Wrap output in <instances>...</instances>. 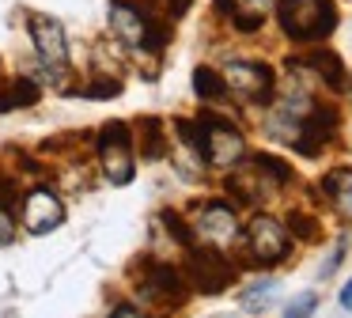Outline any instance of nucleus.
Segmentation results:
<instances>
[{"label": "nucleus", "instance_id": "7", "mask_svg": "<svg viewBox=\"0 0 352 318\" xmlns=\"http://www.w3.org/2000/svg\"><path fill=\"white\" fill-rule=\"evenodd\" d=\"M337 125H341V114H337V106H307V114L299 118L296 133H292L288 144H296L299 156L314 159L322 156V148H326L329 140L337 136Z\"/></svg>", "mask_w": 352, "mask_h": 318}, {"label": "nucleus", "instance_id": "20", "mask_svg": "<svg viewBox=\"0 0 352 318\" xmlns=\"http://www.w3.org/2000/svg\"><path fill=\"white\" fill-rule=\"evenodd\" d=\"M254 167H261V171L269 174V178L276 182V186H284V182H292V171H288V163L284 159H276V156H269V151H258V156L250 159Z\"/></svg>", "mask_w": 352, "mask_h": 318}, {"label": "nucleus", "instance_id": "11", "mask_svg": "<svg viewBox=\"0 0 352 318\" xmlns=\"http://www.w3.org/2000/svg\"><path fill=\"white\" fill-rule=\"evenodd\" d=\"M61 220H65V204L54 189L38 186L23 197V224L31 235H50L54 227H61Z\"/></svg>", "mask_w": 352, "mask_h": 318}, {"label": "nucleus", "instance_id": "13", "mask_svg": "<svg viewBox=\"0 0 352 318\" xmlns=\"http://www.w3.org/2000/svg\"><path fill=\"white\" fill-rule=\"evenodd\" d=\"M303 65L314 72V80H326L333 91H344V80H349V76H344V61L337 57L333 50H322V45H318V50L307 53Z\"/></svg>", "mask_w": 352, "mask_h": 318}, {"label": "nucleus", "instance_id": "25", "mask_svg": "<svg viewBox=\"0 0 352 318\" xmlns=\"http://www.w3.org/2000/svg\"><path fill=\"white\" fill-rule=\"evenodd\" d=\"M190 8H193V0H163V15L167 19H182Z\"/></svg>", "mask_w": 352, "mask_h": 318}, {"label": "nucleus", "instance_id": "16", "mask_svg": "<svg viewBox=\"0 0 352 318\" xmlns=\"http://www.w3.org/2000/svg\"><path fill=\"white\" fill-rule=\"evenodd\" d=\"M137 133H140V156L144 159H163L167 156V136H163V121L160 118L137 121Z\"/></svg>", "mask_w": 352, "mask_h": 318}, {"label": "nucleus", "instance_id": "5", "mask_svg": "<svg viewBox=\"0 0 352 318\" xmlns=\"http://www.w3.org/2000/svg\"><path fill=\"white\" fill-rule=\"evenodd\" d=\"M99 159H102V174L114 186L133 182V133L125 121H110L99 129Z\"/></svg>", "mask_w": 352, "mask_h": 318}, {"label": "nucleus", "instance_id": "9", "mask_svg": "<svg viewBox=\"0 0 352 318\" xmlns=\"http://www.w3.org/2000/svg\"><path fill=\"white\" fill-rule=\"evenodd\" d=\"M193 239L201 246H212V250H223L239 239V220H235V209L228 201H208L201 204L197 220H193Z\"/></svg>", "mask_w": 352, "mask_h": 318}, {"label": "nucleus", "instance_id": "26", "mask_svg": "<svg viewBox=\"0 0 352 318\" xmlns=\"http://www.w3.org/2000/svg\"><path fill=\"white\" fill-rule=\"evenodd\" d=\"M110 318H144V315H140L137 307H129V303H122V307H114V315H110Z\"/></svg>", "mask_w": 352, "mask_h": 318}, {"label": "nucleus", "instance_id": "12", "mask_svg": "<svg viewBox=\"0 0 352 318\" xmlns=\"http://www.w3.org/2000/svg\"><path fill=\"white\" fill-rule=\"evenodd\" d=\"M140 292H144L148 299H160V303H167V307H178V303L186 299V292H190V284H186V277L178 269H170V265L148 262Z\"/></svg>", "mask_w": 352, "mask_h": 318}, {"label": "nucleus", "instance_id": "18", "mask_svg": "<svg viewBox=\"0 0 352 318\" xmlns=\"http://www.w3.org/2000/svg\"><path fill=\"white\" fill-rule=\"evenodd\" d=\"M273 292H276V280H258V284L246 288L243 307H246V310H265L269 303H273Z\"/></svg>", "mask_w": 352, "mask_h": 318}, {"label": "nucleus", "instance_id": "17", "mask_svg": "<svg viewBox=\"0 0 352 318\" xmlns=\"http://www.w3.org/2000/svg\"><path fill=\"white\" fill-rule=\"evenodd\" d=\"M193 91H197L205 103H223V98H228V83H223V76L216 72V68H205V65L193 72Z\"/></svg>", "mask_w": 352, "mask_h": 318}, {"label": "nucleus", "instance_id": "27", "mask_svg": "<svg viewBox=\"0 0 352 318\" xmlns=\"http://www.w3.org/2000/svg\"><path fill=\"white\" fill-rule=\"evenodd\" d=\"M341 307H344V310H352V280L341 288Z\"/></svg>", "mask_w": 352, "mask_h": 318}, {"label": "nucleus", "instance_id": "19", "mask_svg": "<svg viewBox=\"0 0 352 318\" xmlns=\"http://www.w3.org/2000/svg\"><path fill=\"white\" fill-rule=\"evenodd\" d=\"M8 98H12V110L38 103V83L27 80V76H19V80H12V83H8Z\"/></svg>", "mask_w": 352, "mask_h": 318}, {"label": "nucleus", "instance_id": "2", "mask_svg": "<svg viewBox=\"0 0 352 318\" xmlns=\"http://www.w3.org/2000/svg\"><path fill=\"white\" fill-rule=\"evenodd\" d=\"M276 19L292 42H322L337 27V8L333 0H280Z\"/></svg>", "mask_w": 352, "mask_h": 318}, {"label": "nucleus", "instance_id": "22", "mask_svg": "<svg viewBox=\"0 0 352 318\" xmlns=\"http://www.w3.org/2000/svg\"><path fill=\"white\" fill-rule=\"evenodd\" d=\"M314 307H318V295L307 292V295H299V299H292V303H288L284 318H311V315H314Z\"/></svg>", "mask_w": 352, "mask_h": 318}, {"label": "nucleus", "instance_id": "21", "mask_svg": "<svg viewBox=\"0 0 352 318\" xmlns=\"http://www.w3.org/2000/svg\"><path fill=\"white\" fill-rule=\"evenodd\" d=\"M118 91H122V83H118V80L99 76V83H87V87H80V95H87V98H114Z\"/></svg>", "mask_w": 352, "mask_h": 318}, {"label": "nucleus", "instance_id": "8", "mask_svg": "<svg viewBox=\"0 0 352 318\" xmlns=\"http://www.w3.org/2000/svg\"><path fill=\"white\" fill-rule=\"evenodd\" d=\"M201 125H205V163L235 167V163L246 159V140L231 121L212 118V114H201Z\"/></svg>", "mask_w": 352, "mask_h": 318}, {"label": "nucleus", "instance_id": "6", "mask_svg": "<svg viewBox=\"0 0 352 318\" xmlns=\"http://www.w3.org/2000/svg\"><path fill=\"white\" fill-rule=\"evenodd\" d=\"M231 280H235V265L212 246L193 250L190 262H186V284L201 295H220Z\"/></svg>", "mask_w": 352, "mask_h": 318}, {"label": "nucleus", "instance_id": "28", "mask_svg": "<svg viewBox=\"0 0 352 318\" xmlns=\"http://www.w3.org/2000/svg\"><path fill=\"white\" fill-rule=\"evenodd\" d=\"M216 12H231V0H216Z\"/></svg>", "mask_w": 352, "mask_h": 318}, {"label": "nucleus", "instance_id": "14", "mask_svg": "<svg viewBox=\"0 0 352 318\" xmlns=\"http://www.w3.org/2000/svg\"><path fill=\"white\" fill-rule=\"evenodd\" d=\"M269 8H273V0H231V23H235L243 34H254V30L265 23Z\"/></svg>", "mask_w": 352, "mask_h": 318}, {"label": "nucleus", "instance_id": "10", "mask_svg": "<svg viewBox=\"0 0 352 318\" xmlns=\"http://www.w3.org/2000/svg\"><path fill=\"white\" fill-rule=\"evenodd\" d=\"M246 250H250L254 265H276L288 257V231L284 224H276L273 216H254V224L246 227Z\"/></svg>", "mask_w": 352, "mask_h": 318}, {"label": "nucleus", "instance_id": "3", "mask_svg": "<svg viewBox=\"0 0 352 318\" xmlns=\"http://www.w3.org/2000/svg\"><path fill=\"white\" fill-rule=\"evenodd\" d=\"M220 76H223L231 95H239L250 106H265V103H273V95H276V76H273V68L261 65V61H228Z\"/></svg>", "mask_w": 352, "mask_h": 318}, {"label": "nucleus", "instance_id": "1", "mask_svg": "<svg viewBox=\"0 0 352 318\" xmlns=\"http://www.w3.org/2000/svg\"><path fill=\"white\" fill-rule=\"evenodd\" d=\"M110 30H114V38L129 53H163L167 34H170L167 23L148 15L144 8L133 4V0H114V4H110Z\"/></svg>", "mask_w": 352, "mask_h": 318}, {"label": "nucleus", "instance_id": "4", "mask_svg": "<svg viewBox=\"0 0 352 318\" xmlns=\"http://www.w3.org/2000/svg\"><path fill=\"white\" fill-rule=\"evenodd\" d=\"M27 30H31V42H34V53H38L42 68L50 76H65L69 72V34H65L61 19L54 15H42V12H31L27 15Z\"/></svg>", "mask_w": 352, "mask_h": 318}, {"label": "nucleus", "instance_id": "23", "mask_svg": "<svg viewBox=\"0 0 352 318\" xmlns=\"http://www.w3.org/2000/svg\"><path fill=\"white\" fill-rule=\"evenodd\" d=\"M288 227H292L296 235H303V239H314V235H318V220H314V216H303V212H292Z\"/></svg>", "mask_w": 352, "mask_h": 318}, {"label": "nucleus", "instance_id": "15", "mask_svg": "<svg viewBox=\"0 0 352 318\" xmlns=\"http://www.w3.org/2000/svg\"><path fill=\"white\" fill-rule=\"evenodd\" d=\"M322 193H326L329 201L344 212V216H352V171H349V167L329 171L326 178H322Z\"/></svg>", "mask_w": 352, "mask_h": 318}, {"label": "nucleus", "instance_id": "24", "mask_svg": "<svg viewBox=\"0 0 352 318\" xmlns=\"http://www.w3.org/2000/svg\"><path fill=\"white\" fill-rule=\"evenodd\" d=\"M16 239V220H12V209H4V204H0V246H4V242H12Z\"/></svg>", "mask_w": 352, "mask_h": 318}]
</instances>
